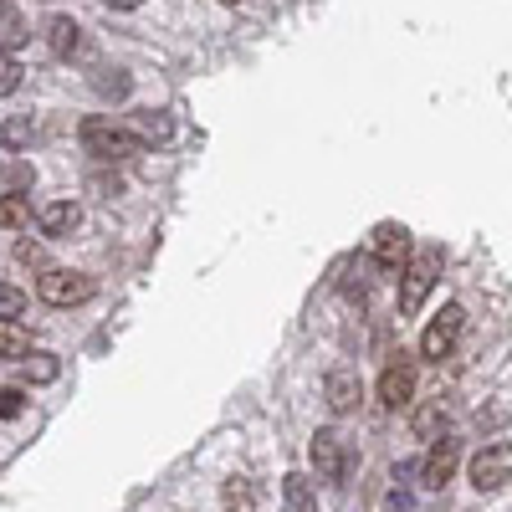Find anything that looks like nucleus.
Instances as JSON below:
<instances>
[{
	"label": "nucleus",
	"instance_id": "obj_1",
	"mask_svg": "<svg viewBox=\"0 0 512 512\" xmlns=\"http://www.w3.org/2000/svg\"><path fill=\"white\" fill-rule=\"evenodd\" d=\"M436 277H441V251L436 246L415 251V262L400 272V313H420V303L431 297Z\"/></svg>",
	"mask_w": 512,
	"mask_h": 512
},
{
	"label": "nucleus",
	"instance_id": "obj_2",
	"mask_svg": "<svg viewBox=\"0 0 512 512\" xmlns=\"http://www.w3.org/2000/svg\"><path fill=\"white\" fill-rule=\"evenodd\" d=\"M82 144H88V154H98V159H128V154H139V134H128L123 123H113V118H88L82 123Z\"/></svg>",
	"mask_w": 512,
	"mask_h": 512
},
{
	"label": "nucleus",
	"instance_id": "obj_3",
	"mask_svg": "<svg viewBox=\"0 0 512 512\" xmlns=\"http://www.w3.org/2000/svg\"><path fill=\"white\" fill-rule=\"evenodd\" d=\"M36 297H41V303H52V308H77V303H88V297H93V277L52 267V272L36 277Z\"/></svg>",
	"mask_w": 512,
	"mask_h": 512
},
{
	"label": "nucleus",
	"instance_id": "obj_4",
	"mask_svg": "<svg viewBox=\"0 0 512 512\" xmlns=\"http://www.w3.org/2000/svg\"><path fill=\"white\" fill-rule=\"evenodd\" d=\"M461 328H466V313H461V303H446L431 323H425V333H420V359H451V349H456V338H461Z\"/></svg>",
	"mask_w": 512,
	"mask_h": 512
},
{
	"label": "nucleus",
	"instance_id": "obj_5",
	"mask_svg": "<svg viewBox=\"0 0 512 512\" xmlns=\"http://www.w3.org/2000/svg\"><path fill=\"white\" fill-rule=\"evenodd\" d=\"M512 482V441H487L472 456V487L477 492H497Z\"/></svg>",
	"mask_w": 512,
	"mask_h": 512
},
{
	"label": "nucleus",
	"instance_id": "obj_6",
	"mask_svg": "<svg viewBox=\"0 0 512 512\" xmlns=\"http://www.w3.org/2000/svg\"><path fill=\"white\" fill-rule=\"evenodd\" d=\"M369 256H374V267L379 272H405L410 267V231L395 226V221H384L369 241Z\"/></svg>",
	"mask_w": 512,
	"mask_h": 512
},
{
	"label": "nucleus",
	"instance_id": "obj_7",
	"mask_svg": "<svg viewBox=\"0 0 512 512\" xmlns=\"http://www.w3.org/2000/svg\"><path fill=\"white\" fill-rule=\"evenodd\" d=\"M308 456H313L318 482H344L349 477V446H344V436H338V431H318L313 446H308Z\"/></svg>",
	"mask_w": 512,
	"mask_h": 512
},
{
	"label": "nucleus",
	"instance_id": "obj_8",
	"mask_svg": "<svg viewBox=\"0 0 512 512\" xmlns=\"http://www.w3.org/2000/svg\"><path fill=\"white\" fill-rule=\"evenodd\" d=\"M456 461H461V441H456V436L431 441V451H425V461H420V482L431 487V492H441V487L456 477Z\"/></svg>",
	"mask_w": 512,
	"mask_h": 512
},
{
	"label": "nucleus",
	"instance_id": "obj_9",
	"mask_svg": "<svg viewBox=\"0 0 512 512\" xmlns=\"http://www.w3.org/2000/svg\"><path fill=\"white\" fill-rule=\"evenodd\" d=\"M379 400L390 405V410H405L415 400V364L410 359H390L379 374Z\"/></svg>",
	"mask_w": 512,
	"mask_h": 512
},
{
	"label": "nucleus",
	"instance_id": "obj_10",
	"mask_svg": "<svg viewBox=\"0 0 512 512\" xmlns=\"http://www.w3.org/2000/svg\"><path fill=\"white\" fill-rule=\"evenodd\" d=\"M359 374H349V369H333L328 379H323V405L333 410V415H349L354 405H359Z\"/></svg>",
	"mask_w": 512,
	"mask_h": 512
},
{
	"label": "nucleus",
	"instance_id": "obj_11",
	"mask_svg": "<svg viewBox=\"0 0 512 512\" xmlns=\"http://www.w3.org/2000/svg\"><path fill=\"white\" fill-rule=\"evenodd\" d=\"M77 221H82L77 200H52V205H41V231H47V236H72Z\"/></svg>",
	"mask_w": 512,
	"mask_h": 512
},
{
	"label": "nucleus",
	"instance_id": "obj_12",
	"mask_svg": "<svg viewBox=\"0 0 512 512\" xmlns=\"http://www.w3.org/2000/svg\"><path fill=\"white\" fill-rule=\"evenodd\" d=\"M410 425H415V436H420V441H441V436H446V425H451V410H446V400L420 405V410L410 415Z\"/></svg>",
	"mask_w": 512,
	"mask_h": 512
},
{
	"label": "nucleus",
	"instance_id": "obj_13",
	"mask_svg": "<svg viewBox=\"0 0 512 512\" xmlns=\"http://www.w3.org/2000/svg\"><path fill=\"white\" fill-rule=\"evenodd\" d=\"M47 47H52V57H72L82 47V26L72 16H52L47 21Z\"/></svg>",
	"mask_w": 512,
	"mask_h": 512
},
{
	"label": "nucleus",
	"instance_id": "obj_14",
	"mask_svg": "<svg viewBox=\"0 0 512 512\" xmlns=\"http://www.w3.org/2000/svg\"><path fill=\"white\" fill-rule=\"evenodd\" d=\"M282 507H287V512H318L313 482H308L303 472H292V477H282Z\"/></svg>",
	"mask_w": 512,
	"mask_h": 512
},
{
	"label": "nucleus",
	"instance_id": "obj_15",
	"mask_svg": "<svg viewBox=\"0 0 512 512\" xmlns=\"http://www.w3.org/2000/svg\"><path fill=\"white\" fill-rule=\"evenodd\" d=\"M31 354V333L21 318H0V359H26Z\"/></svg>",
	"mask_w": 512,
	"mask_h": 512
},
{
	"label": "nucleus",
	"instance_id": "obj_16",
	"mask_svg": "<svg viewBox=\"0 0 512 512\" xmlns=\"http://www.w3.org/2000/svg\"><path fill=\"white\" fill-rule=\"evenodd\" d=\"M26 36H31V31H26V16H21L16 6H0V52H16Z\"/></svg>",
	"mask_w": 512,
	"mask_h": 512
},
{
	"label": "nucleus",
	"instance_id": "obj_17",
	"mask_svg": "<svg viewBox=\"0 0 512 512\" xmlns=\"http://www.w3.org/2000/svg\"><path fill=\"white\" fill-rule=\"evenodd\" d=\"M57 374H62L57 354H26V359H21V379H26V384H52Z\"/></svg>",
	"mask_w": 512,
	"mask_h": 512
},
{
	"label": "nucleus",
	"instance_id": "obj_18",
	"mask_svg": "<svg viewBox=\"0 0 512 512\" xmlns=\"http://www.w3.org/2000/svg\"><path fill=\"white\" fill-rule=\"evenodd\" d=\"M221 502H226V512H256V487L246 477H231L221 487Z\"/></svg>",
	"mask_w": 512,
	"mask_h": 512
},
{
	"label": "nucleus",
	"instance_id": "obj_19",
	"mask_svg": "<svg viewBox=\"0 0 512 512\" xmlns=\"http://www.w3.org/2000/svg\"><path fill=\"white\" fill-rule=\"evenodd\" d=\"M31 139H36V123H31L26 113H16V118L0 123V144H6V149H26Z\"/></svg>",
	"mask_w": 512,
	"mask_h": 512
},
{
	"label": "nucleus",
	"instance_id": "obj_20",
	"mask_svg": "<svg viewBox=\"0 0 512 512\" xmlns=\"http://www.w3.org/2000/svg\"><path fill=\"white\" fill-rule=\"evenodd\" d=\"M134 134H139L144 144H164L169 134H175V123H169L164 113H139V118H134Z\"/></svg>",
	"mask_w": 512,
	"mask_h": 512
},
{
	"label": "nucleus",
	"instance_id": "obj_21",
	"mask_svg": "<svg viewBox=\"0 0 512 512\" xmlns=\"http://www.w3.org/2000/svg\"><path fill=\"white\" fill-rule=\"evenodd\" d=\"M26 216H31V205H26V195H0V226H26Z\"/></svg>",
	"mask_w": 512,
	"mask_h": 512
},
{
	"label": "nucleus",
	"instance_id": "obj_22",
	"mask_svg": "<svg viewBox=\"0 0 512 512\" xmlns=\"http://www.w3.org/2000/svg\"><path fill=\"white\" fill-rule=\"evenodd\" d=\"M21 88V62L11 52H0V98H11Z\"/></svg>",
	"mask_w": 512,
	"mask_h": 512
},
{
	"label": "nucleus",
	"instance_id": "obj_23",
	"mask_svg": "<svg viewBox=\"0 0 512 512\" xmlns=\"http://www.w3.org/2000/svg\"><path fill=\"white\" fill-rule=\"evenodd\" d=\"M26 313V292L11 287V282H0V318H21Z\"/></svg>",
	"mask_w": 512,
	"mask_h": 512
},
{
	"label": "nucleus",
	"instance_id": "obj_24",
	"mask_svg": "<svg viewBox=\"0 0 512 512\" xmlns=\"http://www.w3.org/2000/svg\"><path fill=\"white\" fill-rule=\"evenodd\" d=\"M26 410V395L21 390H0V420H16Z\"/></svg>",
	"mask_w": 512,
	"mask_h": 512
},
{
	"label": "nucleus",
	"instance_id": "obj_25",
	"mask_svg": "<svg viewBox=\"0 0 512 512\" xmlns=\"http://www.w3.org/2000/svg\"><path fill=\"white\" fill-rule=\"evenodd\" d=\"M338 287H344L349 297H364V272L354 277V262H349V267H338Z\"/></svg>",
	"mask_w": 512,
	"mask_h": 512
},
{
	"label": "nucleus",
	"instance_id": "obj_26",
	"mask_svg": "<svg viewBox=\"0 0 512 512\" xmlns=\"http://www.w3.org/2000/svg\"><path fill=\"white\" fill-rule=\"evenodd\" d=\"M16 256H21L26 267H41V262H47V251H41L36 241H21V246H16Z\"/></svg>",
	"mask_w": 512,
	"mask_h": 512
},
{
	"label": "nucleus",
	"instance_id": "obj_27",
	"mask_svg": "<svg viewBox=\"0 0 512 512\" xmlns=\"http://www.w3.org/2000/svg\"><path fill=\"white\" fill-rule=\"evenodd\" d=\"M103 93H128V77H98Z\"/></svg>",
	"mask_w": 512,
	"mask_h": 512
},
{
	"label": "nucleus",
	"instance_id": "obj_28",
	"mask_svg": "<svg viewBox=\"0 0 512 512\" xmlns=\"http://www.w3.org/2000/svg\"><path fill=\"white\" fill-rule=\"evenodd\" d=\"M103 6H113V11H139L144 0H103Z\"/></svg>",
	"mask_w": 512,
	"mask_h": 512
},
{
	"label": "nucleus",
	"instance_id": "obj_29",
	"mask_svg": "<svg viewBox=\"0 0 512 512\" xmlns=\"http://www.w3.org/2000/svg\"><path fill=\"white\" fill-rule=\"evenodd\" d=\"M226 6H241V0H226Z\"/></svg>",
	"mask_w": 512,
	"mask_h": 512
}]
</instances>
